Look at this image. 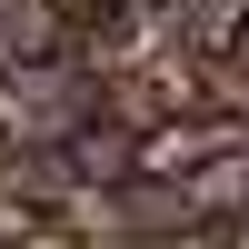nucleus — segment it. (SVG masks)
I'll list each match as a JSON object with an SVG mask.
<instances>
[{"mask_svg":"<svg viewBox=\"0 0 249 249\" xmlns=\"http://www.w3.org/2000/svg\"><path fill=\"white\" fill-rule=\"evenodd\" d=\"M190 239H249V199H219V210H199Z\"/></svg>","mask_w":249,"mask_h":249,"instance_id":"1","label":"nucleus"}]
</instances>
